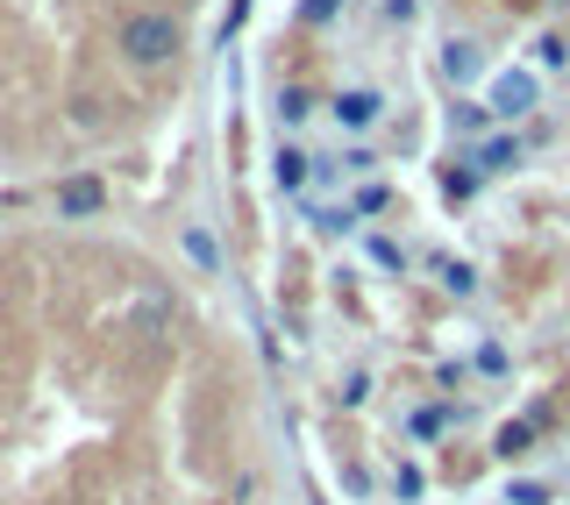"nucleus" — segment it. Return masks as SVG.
Returning <instances> with one entry per match:
<instances>
[{"instance_id":"obj_8","label":"nucleus","mask_w":570,"mask_h":505,"mask_svg":"<svg viewBox=\"0 0 570 505\" xmlns=\"http://www.w3.org/2000/svg\"><path fill=\"white\" fill-rule=\"evenodd\" d=\"M278 178H285V186H307V157L285 150V157H278Z\"/></svg>"},{"instance_id":"obj_11","label":"nucleus","mask_w":570,"mask_h":505,"mask_svg":"<svg viewBox=\"0 0 570 505\" xmlns=\"http://www.w3.org/2000/svg\"><path fill=\"white\" fill-rule=\"evenodd\" d=\"M335 14V0H307V22H328Z\"/></svg>"},{"instance_id":"obj_9","label":"nucleus","mask_w":570,"mask_h":505,"mask_svg":"<svg viewBox=\"0 0 570 505\" xmlns=\"http://www.w3.org/2000/svg\"><path fill=\"white\" fill-rule=\"evenodd\" d=\"M307 107H314L307 93H285V100H278V115H285V121H307Z\"/></svg>"},{"instance_id":"obj_7","label":"nucleus","mask_w":570,"mask_h":505,"mask_svg":"<svg viewBox=\"0 0 570 505\" xmlns=\"http://www.w3.org/2000/svg\"><path fill=\"white\" fill-rule=\"evenodd\" d=\"M442 71H450V79H471V71H478V50H471V43H450V58H442Z\"/></svg>"},{"instance_id":"obj_1","label":"nucleus","mask_w":570,"mask_h":505,"mask_svg":"<svg viewBox=\"0 0 570 505\" xmlns=\"http://www.w3.org/2000/svg\"><path fill=\"white\" fill-rule=\"evenodd\" d=\"M121 50H129V65H171L178 22L171 14H129V22H121Z\"/></svg>"},{"instance_id":"obj_4","label":"nucleus","mask_w":570,"mask_h":505,"mask_svg":"<svg viewBox=\"0 0 570 505\" xmlns=\"http://www.w3.org/2000/svg\"><path fill=\"white\" fill-rule=\"evenodd\" d=\"M65 214H100V178H71V186L58 192Z\"/></svg>"},{"instance_id":"obj_10","label":"nucleus","mask_w":570,"mask_h":505,"mask_svg":"<svg viewBox=\"0 0 570 505\" xmlns=\"http://www.w3.org/2000/svg\"><path fill=\"white\" fill-rule=\"evenodd\" d=\"M513 165V142H485V171H507Z\"/></svg>"},{"instance_id":"obj_6","label":"nucleus","mask_w":570,"mask_h":505,"mask_svg":"<svg viewBox=\"0 0 570 505\" xmlns=\"http://www.w3.org/2000/svg\"><path fill=\"white\" fill-rule=\"evenodd\" d=\"M435 270H442V285H450V293H471V285H478V270L456 264V257H435Z\"/></svg>"},{"instance_id":"obj_5","label":"nucleus","mask_w":570,"mask_h":505,"mask_svg":"<svg viewBox=\"0 0 570 505\" xmlns=\"http://www.w3.org/2000/svg\"><path fill=\"white\" fill-rule=\"evenodd\" d=\"M186 257L200 264V270H214V264H222V249H214V236H207V228H186Z\"/></svg>"},{"instance_id":"obj_2","label":"nucleus","mask_w":570,"mask_h":505,"mask_svg":"<svg viewBox=\"0 0 570 505\" xmlns=\"http://www.w3.org/2000/svg\"><path fill=\"white\" fill-rule=\"evenodd\" d=\"M379 115H385V100L371 93V86H350V93H335V121H343V129H371Z\"/></svg>"},{"instance_id":"obj_3","label":"nucleus","mask_w":570,"mask_h":505,"mask_svg":"<svg viewBox=\"0 0 570 505\" xmlns=\"http://www.w3.org/2000/svg\"><path fill=\"white\" fill-rule=\"evenodd\" d=\"M528 107H534V79H528V71H499L492 115H528Z\"/></svg>"}]
</instances>
